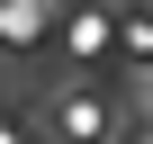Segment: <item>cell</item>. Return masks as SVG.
I'll use <instances>...</instances> for the list:
<instances>
[{"label":"cell","mask_w":153,"mask_h":144,"mask_svg":"<svg viewBox=\"0 0 153 144\" xmlns=\"http://www.w3.org/2000/svg\"><path fill=\"white\" fill-rule=\"evenodd\" d=\"M0 144H18V135H9V126H0Z\"/></svg>","instance_id":"3"},{"label":"cell","mask_w":153,"mask_h":144,"mask_svg":"<svg viewBox=\"0 0 153 144\" xmlns=\"http://www.w3.org/2000/svg\"><path fill=\"white\" fill-rule=\"evenodd\" d=\"M54 135H63V144H99V135H108V108H99L90 90H63V99H54Z\"/></svg>","instance_id":"1"},{"label":"cell","mask_w":153,"mask_h":144,"mask_svg":"<svg viewBox=\"0 0 153 144\" xmlns=\"http://www.w3.org/2000/svg\"><path fill=\"white\" fill-rule=\"evenodd\" d=\"M45 9H54V0H9V9H0V36H36Z\"/></svg>","instance_id":"2"}]
</instances>
